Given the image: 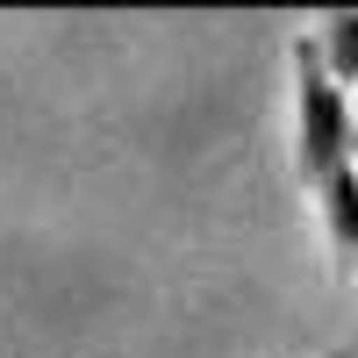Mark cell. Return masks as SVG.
<instances>
[{"instance_id":"cell-1","label":"cell","mask_w":358,"mask_h":358,"mask_svg":"<svg viewBox=\"0 0 358 358\" xmlns=\"http://www.w3.org/2000/svg\"><path fill=\"white\" fill-rule=\"evenodd\" d=\"M351 158H358L351 101H344V86L330 79L315 36H294V172H301V187L315 194L322 179H337Z\"/></svg>"},{"instance_id":"cell-2","label":"cell","mask_w":358,"mask_h":358,"mask_svg":"<svg viewBox=\"0 0 358 358\" xmlns=\"http://www.w3.org/2000/svg\"><path fill=\"white\" fill-rule=\"evenodd\" d=\"M315 208H322V236H330V258L344 265H358V158L337 172V179H322L315 187Z\"/></svg>"},{"instance_id":"cell-3","label":"cell","mask_w":358,"mask_h":358,"mask_svg":"<svg viewBox=\"0 0 358 358\" xmlns=\"http://www.w3.org/2000/svg\"><path fill=\"white\" fill-rule=\"evenodd\" d=\"M315 50H322V65H330V79H337V86H358V8L322 15Z\"/></svg>"},{"instance_id":"cell-4","label":"cell","mask_w":358,"mask_h":358,"mask_svg":"<svg viewBox=\"0 0 358 358\" xmlns=\"http://www.w3.org/2000/svg\"><path fill=\"white\" fill-rule=\"evenodd\" d=\"M322 358H351V344H337V351H322Z\"/></svg>"}]
</instances>
